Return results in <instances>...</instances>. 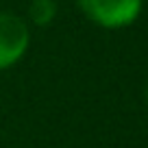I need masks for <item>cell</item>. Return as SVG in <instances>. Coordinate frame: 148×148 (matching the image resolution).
Listing matches in <instances>:
<instances>
[{
	"instance_id": "cell-3",
	"label": "cell",
	"mask_w": 148,
	"mask_h": 148,
	"mask_svg": "<svg viewBox=\"0 0 148 148\" xmlns=\"http://www.w3.org/2000/svg\"><path fill=\"white\" fill-rule=\"evenodd\" d=\"M28 13L37 26H46L57 15V2L55 0H33L28 7Z\"/></svg>"
},
{
	"instance_id": "cell-2",
	"label": "cell",
	"mask_w": 148,
	"mask_h": 148,
	"mask_svg": "<svg viewBox=\"0 0 148 148\" xmlns=\"http://www.w3.org/2000/svg\"><path fill=\"white\" fill-rule=\"evenodd\" d=\"M31 44L28 26L20 15L0 11V72L24 57Z\"/></svg>"
},
{
	"instance_id": "cell-4",
	"label": "cell",
	"mask_w": 148,
	"mask_h": 148,
	"mask_svg": "<svg viewBox=\"0 0 148 148\" xmlns=\"http://www.w3.org/2000/svg\"><path fill=\"white\" fill-rule=\"evenodd\" d=\"M146 100H148V87H146Z\"/></svg>"
},
{
	"instance_id": "cell-1",
	"label": "cell",
	"mask_w": 148,
	"mask_h": 148,
	"mask_svg": "<svg viewBox=\"0 0 148 148\" xmlns=\"http://www.w3.org/2000/svg\"><path fill=\"white\" fill-rule=\"evenodd\" d=\"M89 22L102 28H124L139 18L144 0H76Z\"/></svg>"
}]
</instances>
